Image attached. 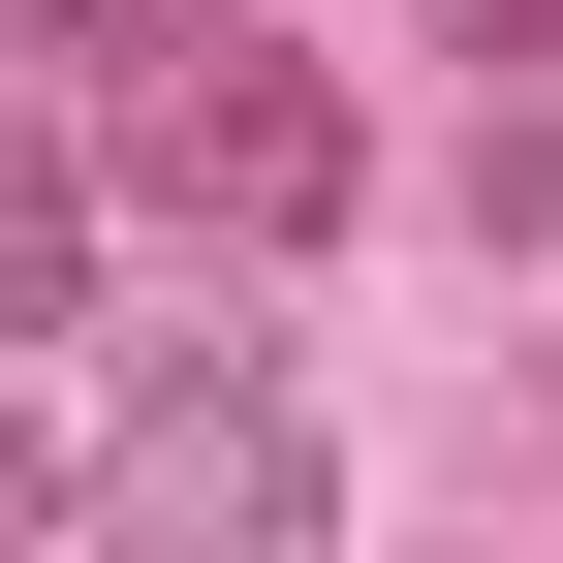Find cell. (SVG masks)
<instances>
[{"instance_id": "obj_1", "label": "cell", "mask_w": 563, "mask_h": 563, "mask_svg": "<svg viewBox=\"0 0 563 563\" xmlns=\"http://www.w3.org/2000/svg\"><path fill=\"white\" fill-rule=\"evenodd\" d=\"M95 532H125V563H313V532H344V470L282 439V376H251V344H157V407H125Z\"/></svg>"}, {"instance_id": "obj_2", "label": "cell", "mask_w": 563, "mask_h": 563, "mask_svg": "<svg viewBox=\"0 0 563 563\" xmlns=\"http://www.w3.org/2000/svg\"><path fill=\"white\" fill-rule=\"evenodd\" d=\"M125 125H157V188H188L220 251H313V220H344V95H313V63H251V32L125 63Z\"/></svg>"}, {"instance_id": "obj_3", "label": "cell", "mask_w": 563, "mask_h": 563, "mask_svg": "<svg viewBox=\"0 0 563 563\" xmlns=\"http://www.w3.org/2000/svg\"><path fill=\"white\" fill-rule=\"evenodd\" d=\"M0 344H125V313H95V157L0 188Z\"/></svg>"}, {"instance_id": "obj_4", "label": "cell", "mask_w": 563, "mask_h": 563, "mask_svg": "<svg viewBox=\"0 0 563 563\" xmlns=\"http://www.w3.org/2000/svg\"><path fill=\"white\" fill-rule=\"evenodd\" d=\"M439 63L470 95H563V0H439Z\"/></svg>"}]
</instances>
